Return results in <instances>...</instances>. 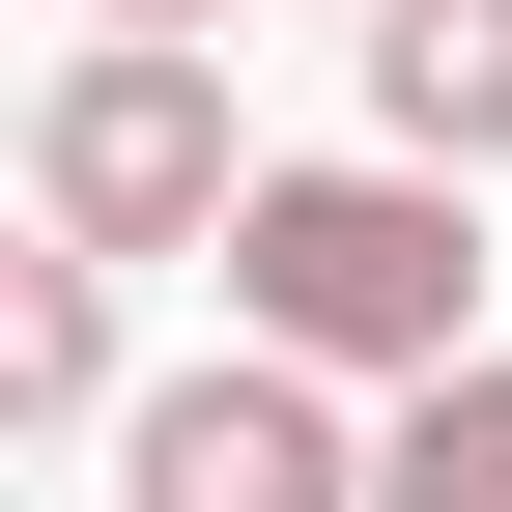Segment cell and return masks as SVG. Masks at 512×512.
<instances>
[{
	"instance_id": "cell-5",
	"label": "cell",
	"mask_w": 512,
	"mask_h": 512,
	"mask_svg": "<svg viewBox=\"0 0 512 512\" xmlns=\"http://www.w3.org/2000/svg\"><path fill=\"white\" fill-rule=\"evenodd\" d=\"M114 285H143V256L29 228V285H0V399H29V427H114Z\"/></svg>"
},
{
	"instance_id": "cell-2",
	"label": "cell",
	"mask_w": 512,
	"mask_h": 512,
	"mask_svg": "<svg viewBox=\"0 0 512 512\" xmlns=\"http://www.w3.org/2000/svg\"><path fill=\"white\" fill-rule=\"evenodd\" d=\"M256 200V114H228V29H86L29 86V228H86V256H228Z\"/></svg>"
},
{
	"instance_id": "cell-3",
	"label": "cell",
	"mask_w": 512,
	"mask_h": 512,
	"mask_svg": "<svg viewBox=\"0 0 512 512\" xmlns=\"http://www.w3.org/2000/svg\"><path fill=\"white\" fill-rule=\"evenodd\" d=\"M370 370H313V342H228V370H171V399H114V512H370Z\"/></svg>"
},
{
	"instance_id": "cell-6",
	"label": "cell",
	"mask_w": 512,
	"mask_h": 512,
	"mask_svg": "<svg viewBox=\"0 0 512 512\" xmlns=\"http://www.w3.org/2000/svg\"><path fill=\"white\" fill-rule=\"evenodd\" d=\"M370 512H512V342L399 370V427H370Z\"/></svg>"
},
{
	"instance_id": "cell-7",
	"label": "cell",
	"mask_w": 512,
	"mask_h": 512,
	"mask_svg": "<svg viewBox=\"0 0 512 512\" xmlns=\"http://www.w3.org/2000/svg\"><path fill=\"white\" fill-rule=\"evenodd\" d=\"M86 29H228V0H86Z\"/></svg>"
},
{
	"instance_id": "cell-1",
	"label": "cell",
	"mask_w": 512,
	"mask_h": 512,
	"mask_svg": "<svg viewBox=\"0 0 512 512\" xmlns=\"http://www.w3.org/2000/svg\"><path fill=\"white\" fill-rule=\"evenodd\" d=\"M228 342H313V370H456L484 342V171H427V143H313V171H256L228 200Z\"/></svg>"
},
{
	"instance_id": "cell-4",
	"label": "cell",
	"mask_w": 512,
	"mask_h": 512,
	"mask_svg": "<svg viewBox=\"0 0 512 512\" xmlns=\"http://www.w3.org/2000/svg\"><path fill=\"white\" fill-rule=\"evenodd\" d=\"M370 143L512 171V0H370Z\"/></svg>"
}]
</instances>
